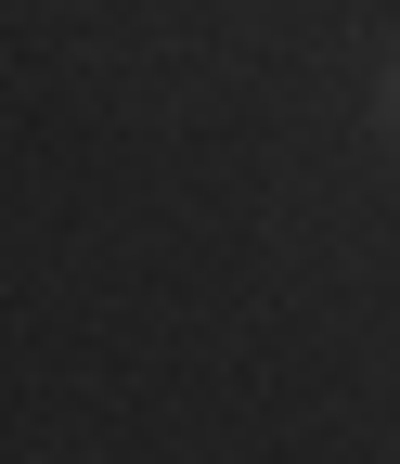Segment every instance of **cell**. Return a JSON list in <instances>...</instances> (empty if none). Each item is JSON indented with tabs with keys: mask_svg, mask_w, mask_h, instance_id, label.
Here are the masks:
<instances>
[{
	"mask_svg": "<svg viewBox=\"0 0 400 464\" xmlns=\"http://www.w3.org/2000/svg\"><path fill=\"white\" fill-rule=\"evenodd\" d=\"M387 130H400V78H387Z\"/></svg>",
	"mask_w": 400,
	"mask_h": 464,
	"instance_id": "6da1fadb",
	"label": "cell"
}]
</instances>
